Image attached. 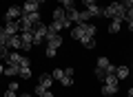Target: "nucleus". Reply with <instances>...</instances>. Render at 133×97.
Instances as JSON below:
<instances>
[{"instance_id": "1", "label": "nucleus", "mask_w": 133, "mask_h": 97, "mask_svg": "<svg viewBox=\"0 0 133 97\" xmlns=\"http://www.w3.org/2000/svg\"><path fill=\"white\" fill-rule=\"evenodd\" d=\"M95 24H89V22H82V24H76V27L71 29V38L73 40H80L82 44L84 42H89V40H93L95 38Z\"/></svg>"}, {"instance_id": "2", "label": "nucleus", "mask_w": 133, "mask_h": 97, "mask_svg": "<svg viewBox=\"0 0 133 97\" xmlns=\"http://www.w3.org/2000/svg\"><path fill=\"white\" fill-rule=\"evenodd\" d=\"M115 73V66L109 62V57H100L98 60V66H95V77L100 79V82H104L109 75Z\"/></svg>"}, {"instance_id": "3", "label": "nucleus", "mask_w": 133, "mask_h": 97, "mask_svg": "<svg viewBox=\"0 0 133 97\" xmlns=\"http://www.w3.org/2000/svg\"><path fill=\"white\" fill-rule=\"evenodd\" d=\"M124 13H127V7H124L122 2H111L109 7H104V13H102V18L124 20Z\"/></svg>"}, {"instance_id": "4", "label": "nucleus", "mask_w": 133, "mask_h": 97, "mask_svg": "<svg viewBox=\"0 0 133 97\" xmlns=\"http://www.w3.org/2000/svg\"><path fill=\"white\" fill-rule=\"evenodd\" d=\"M118 88H120V79L115 77V73H113V75H109V77L102 82V95H104V97H111V95L118 93Z\"/></svg>"}, {"instance_id": "5", "label": "nucleus", "mask_w": 133, "mask_h": 97, "mask_svg": "<svg viewBox=\"0 0 133 97\" xmlns=\"http://www.w3.org/2000/svg\"><path fill=\"white\" fill-rule=\"evenodd\" d=\"M47 33H49V27L42 24V22H38L33 27V44H42L44 38H47Z\"/></svg>"}, {"instance_id": "6", "label": "nucleus", "mask_w": 133, "mask_h": 97, "mask_svg": "<svg viewBox=\"0 0 133 97\" xmlns=\"http://www.w3.org/2000/svg\"><path fill=\"white\" fill-rule=\"evenodd\" d=\"M7 64H16V66H31V62H29V57L20 55L18 51H11L9 57H7Z\"/></svg>"}, {"instance_id": "7", "label": "nucleus", "mask_w": 133, "mask_h": 97, "mask_svg": "<svg viewBox=\"0 0 133 97\" xmlns=\"http://www.w3.org/2000/svg\"><path fill=\"white\" fill-rule=\"evenodd\" d=\"M20 40H22V51H31V46H33V31H20Z\"/></svg>"}, {"instance_id": "8", "label": "nucleus", "mask_w": 133, "mask_h": 97, "mask_svg": "<svg viewBox=\"0 0 133 97\" xmlns=\"http://www.w3.org/2000/svg\"><path fill=\"white\" fill-rule=\"evenodd\" d=\"M44 40H47V46H49V49H58V46L62 44V35H60V33H47Z\"/></svg>"}, {"instance_id": "9", "label": "nucleus", "mask_w": 133, "mask_h": 97, "mask_svg": "<svg viewBox=\"0 0 133 97\" xmlns=\"http://www.w3.org/2000/svg\"><path fill=\"white\" fill-rule=\"evenodd\" d=\"M5 18H7V22H16L18 18H22V9H20V7H9L7 13H5Z\"/></svg>"}, {"instance_id": "10", "label": "nucleus", "mask_w": 133, "mask_h": 97, "mask_svg": "<svg viewBox=\"0 0 133 97\" xmlns=\"http://www.w3.org/2000/svg\"><path fill=\"white\" fill-rule=\"evenodd\" d=\"M38 9H40V2H36V0H27L22 5V13H36Z\"/></svg>"}, {"instance_id": "11", "label": "nucleus", "mask_w": 133, "mask_h": 97, "mask_svg": "<svg viewBox=\"0 0 133 97\" xmlns=\"http://www.w3.org/2000/svg\"><path fill=\"white\" fill-rule=\"evenodd\" d=\"M5 46H9V49H22V40H20V33H18V35L7 38V44H5Z\"/></svg>"}, {"instance_id": "12", "label": "nucleus", "mask_w": 133, "mask_h": 97, "mask_svg": "<svg viewBox=\"0 0 133 97\" xmlns=\"http://www.w3.org/2000/svg\"><path fill=\"white\" fill-rule=\"evenodd\" d=\"M18 31H20V22L16 20V22H7V27H5V33L7 35H18Z\"/></svg>"}, {"instance_id": "13", "label": "nucleus", "mask_w": 133, "mask_h": 97, "mask_svg": "<svg viewBox=\"0 0 133 97\" xmlns=\"http://www.w3.org/2000/svg\"><path fill=\"white\" fill-rule=\"evenodd\" d=\"M87 11H89L91 18H100V16L104 13V9H102V7H98V2H95V5H87Z\"/></svg>"}, {"instance_id": "14", "label": "nucleus", "mask_w": 133, "mask_h": 97, "mask_svg": "<svg viewBox=\"0 0 133 97\" xmlns=\"http://www.w3.org/2000/svg\"><path fill=\"white\" fill-rule=\"evenodd\" d=\"M73 73H76V71H73L71 66H69V69L64 71V75H62V79H60V82L64 84V86H71V84H73Z\"/></svg>"}, {"instance_id": "15", "label": "nucleus", "mask_w": 133, "mask_h": 97, "mask_svg": "<svg viewBox=\"0 0 133 97\" xmlns=\"http://www.w3.org/2000/svg\"><path fill=\"white\" fill-rule=\"evenodd\" d=\"M33 93H36V97H53V93L49 91V88L40 86V84H38V86H36V88H33Z\"/></svg>"}, {"instance_id": "16", "label": "nucleus", "mask_w": 133, "mask_h": 97, "mask_svg": "<svg viewBox=\"0 0 133 97\" xmlns=\"http://www.w3.org/2000/svg\"><path fill=\"white\" fill-rule=\"evenodd\" d=\"M40 86H44V88H49V86H51V84H53V75H49V73H42V75H40Z\"/></svg>"}, {"instance_id": "17", "label": "nucleus", "mask_w": 133, "mask_h": 97, "mask_svg": "<svg viewBox=\"0 0 133 97\" xmlns=\"http://www.w3.org/2000/svg\"><path fill=\"white\" fill-rule=\"evenodd\" d=\"M18 73H20V66H16V64H7L5 66V75L7 77H16Z\"/></svg>"}, {"instance_id": "18", "label": "nucleus", "mask_w": 133, "mask_h": 97, "mask_svg": "<svg viewBox=\"0 0 133 97\" xmlns=\"http://www.w3.org/2000/svg\"><path fill=\"white\" fill-rule=\"evenodd\" d=\"M115 77L118 79H127L129 77V69L127 66H115Z\"/></svg>"}, {"instance_id": "19", "label": "nucleus", "mask_w": 133, "mask_h": 97, "mask_svg": "<svg viewBox=\"0 0 133 97\" xmlns=\"http://www.w3.org/2000/svg\"><path fill=\"white\" fill-rule=\"evenodd\" d=\"M120 27H122V20H111V24H109V33H118Z\"/></svg>"}, {"instance_id": "20", "label": "nucleus", "mask_w": 133, "mask_h": 97, "mask_svg": "<svg viewBox=\"0 0 133 97\" xmlns=\"http://www.w3.org/2000/svg\"><path fill=\"white\" fill-rule=\"evenodd\" d=\"M20 77H22V79H29V77H31V66H20Z\"/></svg>"}, {"instance_id": "21", "label": "nucleus", "mask_w": 133, "mask_h": 97, "mask_svg": "<svg viewBox=\"0 0 133 97\" xmlns=\"http://www.w3.org/2000/svg\"><path fill=\"white\" fill-rule=\"evenodd\" d=\"M51 75H53V79H58V82H60V79H62V75H64V71H62V69H56Z\"/></svg>"}, {"instance_id": "22", "label": "nucleus", "mask_w": 133, "mask_h": 97, "mask_svg": "<svg viewBox=\"0 0 133 97\" xmlns=\"http://www.w3.org/2000/svg\"><path fill=\"white\" fill-rule=\"evenodd\" d=\"M58 2H60L64 9H71V7H73V0H58Z\"/></svg>"}, {"instance_id": "23", "label": "nucleus", "mask_w": 133, "mask_h": 97, "mask_svg": "<svg viewBox=\"0 0 133 97\" xmlns=\"http://www.w3.org/2000/svg\"><path fill=\"white\" fill-rule=\"evenodd\" d=\"M124 20H127V22H131V20H133V9H129V7H127V13H124Z\"/></svg>"}, {"instance_id": "24", "label": "nucleus", "mask_w": 133, "mask_h": 97, "mask_svg": "<svg viewBox=\"0 0 133 97\" xmlns=\"http://www.w3.org/2000/svg\"><path fill=\"white\" fill-rule=\"evenodd\" d=\"M7 38H9V35H7L5 31H0V44H7Z\"/></svg>"}, {"instance_id": "25", "label": "nucleus", "mask_w": 133, "mask_h": 97, "mask_svg": "<svg viewBox=\"0 0 133 97\" xmlns=\"http://www.w3.org/2000/svg\"><path fill=\"white\" fill-rule=\"evenodd\" d=\"M93 46H95V38L89 40V42H84V49H93Z\"/></svg>"}, {"instance_id": "26", "label": "nucleus", "mask_w": 133, "mask_h": 97, "mask_svg": "<svg viewBox=\"0 0 133 97\" xmlns=\"http://www.w3.org/2000/svg\"><path fill=\"white\" fill-rule=\"evenodd\" d=\"M124 7H129V9H133V0H120Z\"/></svg>"}, {"instance_id": "27", "label": "nucleus", "mask_w": 133, "mask_h": 97, "mask_svg": "<svg viewBox=\"0 0 133 97\" xmlns=\"http://www.w3.org/2000/svg\"><path fill=\"white\" fill-rule=\"evenodd\" d=\"M5 97H16V91H11V88H7V93H5Z\"/></svg>"}, {"instance_id": "28", "label": "nucleus", "mask_w": 133, "mask_h": 97, "mask_svg": "<svg viewBox=\"0 0 133 97\" xmlns=\"http://www.w3.org/2000/svg\"><path fill=\"white\" fill-rule=\"evenodd\" d=\"M47 55L53 57V55H56V49H49V46H47Z\"/></svg>"}, {"instance_id": "29", "label": "nucleus", "mask_w": 133, "mask_h": 97, "mask_svg": "<svg viewBox=\"0 0 133 97\" xmlns=\"http://www.w3.org/2000/svg\"><path fill=\"white\" fill-rule=\"evenodd\" d=\"M129 24V31H133V20H131V22H127Z\"/></svg>"}, {"instance_id": "30", "label": "nucleus", "mask_w": 133, "mask_h": 97, "mask_svg": "<svg viewBox=\"0 0 133 97\" xmlns=\"http://www.w3.org/2000/svg\"><path fill=\"white\" fill-rule=\"evenodd\" d=\"M127 95H129V97H133V88H129V93H127Z\"/></svg>"}, {"instance_id": "31", "label": "nucleus", "mask_w": 133, "mask_h": 97, "mask_svg": "<svg viewBox=\"0 0 133 97\" xmlns=\"http://www.w3.org/2000/svg\"><path fill=\"white\" fill-rule=\"evenodd\" d=\"M2 73H5V66H2V64H0V75H2Z\"/></svg>"}, {"instance_id": "32", "label": "nucleus", "mask_w": 133, "mask_h": 97, "mask_svg": "<svg viewBox=\"0 0 133 97\" xmlns=\"http://www.w3.org/2000/svg\"><path fill=\"white\" fill-rule=\"evenodd\" d=\"M36 2H40V5H42V2H44V0H36Z\"/></svg>"}, {"instance_id": "33", "label": "nucleus", "mask_w": 133, "mask_h": 97, "mask_svg": "<svg viewBox=\"0 0 133 97\" xmlns=\"http://www.w3.org/2000/svg\"><path fill=\"white\" fill-rule=\"evenodd\" d=\"M0 31H5V27H0Z\"/></svg>"}, {"instance_id": "34", "label": "nucleus", "mask_w": 133, "mask_h": 97, "mask_svg": "<svg viewBox=\"0 0 133 97\" xmlns=\"http://www.w3.org/2000/svg\"><path fill=\"white\" fill-rule=\"evenodd\" d=\"M22 97H31V95H22Z\"/></svg>"}, {"instance_id": "35", "label": "nucleus", "mask_w": 133, "mask_h": 97, "mask_svg": "<svg viewBox=\"0 0 133 97\" xmlns=\"http://www.w3.org/2000/svg\"><path fill=\"white\" fill-rule=\"evenodd\" d=\"M24 2H27V0H24Z\"/></svg>"}]
</instances>
